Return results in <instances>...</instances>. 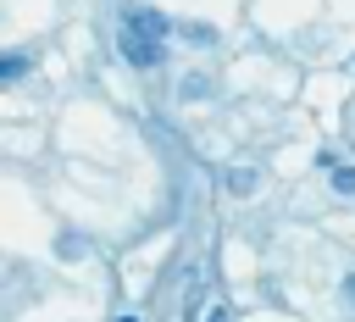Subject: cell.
Listing matches in <instances>:
<instances>
[{
  "mask_svg": "<svg viewBox=\"0 0 355 322\" xmlns=\"http://www.w3.org/2000/svg\"><path fill=\"white\" fill-rule=\"evenodd\" d=\"M344 300H349V305H355V272H349V278H344Z\"/></svg>",
  "mask_w": 355,
  "mask_h": 322,
  "instance_id": "obj_10",
  "label": "cell"
},
{
  "mask_svg": "<svg viewBox=\"0 0 355 322\" xmlns=\"http://www.w3.org/2000/svg\"><path fill=\"white\" fill-rule=\"evenodd\" d=\"M61 255L78 261V255H83V239H78V233H61Z\"/></svg>",
  "mask_w": 355,
  "mask_h": 322,
  "instance_id": "obj_8",
  "label": "cell"
},
{
  "mask_svg": "<svg viewBox=\"0 0 355 322\" xmlns=\"http://www.w3.org/2000/svg\"><path fill=\"white\" fill-rule=\"evenodd\" d=\"M255 183H261L255 167H227V194H255Z\"/></svg>",
  "mask_w": 355,
  "mask_h": 322,
  "instance_id": "obj_3",
  "label": "cell"
},
{
  "mask_svg": "<svg viewBox=\"0 0 355 322\" xmlns=\"http://www.w3.org/2000/svg\"><path fill=\"white\" fill-rule=\"evenodd\" d=\"M28 72V56H0V83H17Z\"/></svg>",
  "mask_w": 355,
  "mask_h": 322,
  "instance_id": "obj_6",
  "label": "cell"
},
{
  "mask_svg": "<svg viewBox=\"0 0 355 322\" xmlns=\"http://www.w3.org/2000/svg\"><path fill=\"white\" fill-rule=\"evenodd\" d=\"M116 44H122V56H128L133 67H161V39H150L144 28L122 22V28H116Z\"/></svg>",
  "mask_w": 355,
  "mask_h": 322,
  "instance_id": "obj_1",
  "label": "cell"
},
{
  "mask_svg": "<svg viewBox=\"0 0 355 322\" xmlns=\"http://www.w3.org/2000/svg\"><path fill=\"white\" fill-rule=\"evenodd\" d=\"M178 33H183L189 44H216V28H211V22H183Z\"/></svg>",
  "mask_w": 355,
  "mask_h": 322,
  "instance_id": "obj_4",
  "label": "cell"
},
{
  "mask_svg": "<svg viewBox=\"0 0 355 322\" xmlns=\"http://www.w3.org/2000/svg\"><path fill=\"white\" fill-rule=\"evenodd\" d=\"M122 22H133V28H144L150 39H166V33H172V22H166L161 11H150V6H128V17H122Z\"/></svg>",
  "mask_w": 355,
  "mask_h": 322,
  "instance_id": "obj_2",
  "label": "cell"
},
{
  "mask_svg": "<svg viewBox=\"0 0 355 322\" xmlns=\"http://www.w3.org/2000/svg\"><path fill=\"white\" fill-rule=\"evenodd\" d=\"M333 172V189L338 194H355V167H327Z\"/></svg>",
  "mask_w": 355,
  "mask_h": 322,
  "instance_id": "obj_7",
  "label": "cell"
},
{
  "mask_svg": "<svg viewBox=\"0 0 355 322\" xmlns=\"http://www.w3.org/2000/svg\"><path fill=\"white\" fill-rule=\"evenodd\" d=\"M211 89H216V83H211V78H200V72H194V78H183V89H178V94H183V100H205V94H211Z\"/></svg>",
  "mask_w": 355,
  "mask_h": 322,
  "instance_id": "obj_5",
  "label": "cell"
},
{
  "mask_svg": "<svg viewBox=\"0 0 355 322\" xmlns=\"http://www.w3.org/2000/svg\"><path fill=\"white\" fill-rule=\"evenodd\" d=\"M205 322H233V316H227V305H216V311H211Z\"/></svg>",
  "mask_w": 355,
  "mask_h": 322,
  "instance_id": "obj_9",
  "label": "cell"
}]
</instances>
